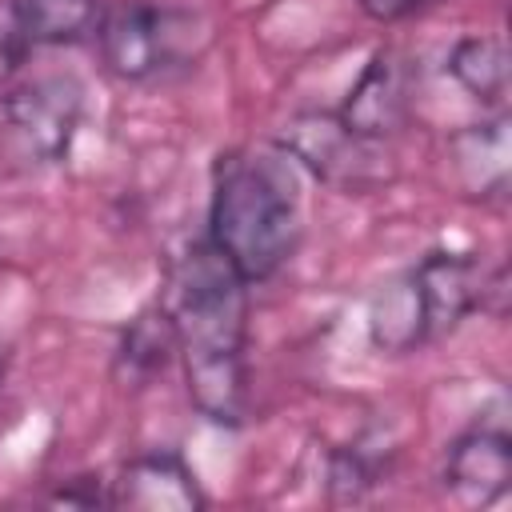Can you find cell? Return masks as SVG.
<instances>
[{
    "label": "cell",
    "instance_id": "16",
    "mask_svg": "<svg viewBox=\"0 0 512 512\" xmlns=\"http://www.w3.org/2000/svg\"><path fill=\"white\" fill-rule=\"evenodd\" d=\"M28 52H32V48H28V40L20 36L12 8L4 4V8H0V84L20 72V64L28 60Z\"/></svg>",
    "mask_w": 512,
    "mask_h": 512
},
{
    "label": "cell",
    "instance_id": "6",
    "mask_svg": "<svg viewBox=\"0 0 512 512\" xmlns=\"http://www.w3.org/2000/svg\"><path fill=\"white\" fill-rule=\"evenodd\" d=\"M108 504L132 512H200L208 508V492L176 448H148L108 480Z\"/></svg>",
    "mask_w": 512,
    "mask_h": 512
},
{
    "label": "cell",
    "instance_id": "8",
    "mask_svg": "<svg viewBox=\"0 0 512 512\" xmlns=\"http://www.w3.org/2000/svg\"><path fill=\"white\" fill-rule=\"evenodd\" d=\"M348 132H356L360 140H388L392 132H400L404 116H408V68L392 48H376L368 56V64L360 68V76L352 80L340 112Z\"/></svg>",
    "mask_w": 512,
    "mask_h": 512
},
{
    "label": "cell",
    "instance_id": "17",
    "mask_svg": "<svg viewBox=\"0 0 512 512\" xmlns=\"http://www.w3.org/2000/svg\"><path fill=\"white\" fill-rule=\"evenodd\" d=\"M356 4L376 24H400V20H412V16L428 12V8H436L440 0H356Z\"/></svg>",
    "mask_w": 512,
    "mask_h": 512
},
{
    "label": "cell",
    "instance_id": "9",
    "mask_svg": "<svg viewBox=\"0 0 512 512\" xmlns=\"http://www.w3.org/2000/svg\"><path fill=\"white\" fill-rule=\"evenodd\" d=\"M440 480L468 504H496L512 484V440L504 428L472 424L448 448L440 464Z\"/></svg>",
    "mask_w": 512,
    "mask_h": 512
},
{
    "label": "cell",
    "instance_id": "18",
    "mask_svg": "<svg viewBox=\"0 0 512 512\" xmlns=\"http://www.w3.org/2000/svg\"><path fill=\"white\" fill-rule=\"evenodd\" d=\"M100 480V476H96ZM92 476H76V480H68L56 496H52V504H64V508H96V504H104V508H112L108 504V488H100Z\"/></svg>",
    "mask_w": 512,
    "mask_h": 512
},
{
    "label": "cell",
    "instance_id": "14",
    "mask_svg": "<svg viewBox=\"0 0 512 512\" xmlns=\"http://www.w3.org/2000/svg\"><path fill=\"white\" fill-rule=\"evenodd\" d=\"M448 76L488 108H500L508 96V48L500 36H460L448 52Z\"/></svg>",
    "mask_w": 512,
    "mask_h": 512
},
{
    "label": "cell",
    "instance_id": "5",
    "mask_svg": "<svg viewBox=\"0 0 512 512\" xmlns=\"http://www.w3.org/2000/svg\"><path fill=\"white\" fill-rule=\"evenodd\" d=\"M172 20H176V12L144 4V0H128V4L108 8L104 24L96 32V44H100L108 72L120 80H132V84L164 72L172 60V48H176Z\"/></svg>",
    "mask_w": 512,
    "mask_h": 512
},
{
    "label": "cell",
    "instance_id": "11",
    "mask_svg": "<svg viewBox=\"0 0 512 512\" xmlns=\"http://www.w3.org/2000/svg\"><path fill=\"white\" fill-rule=\"evenodd\" d=\"M28 48H72L96 40L108 0H8Z\"/></svg>",
    "mask_w": 512,
    "mask_h": 512
},
{
    "label": "cell",
    "instance_id": "19",
    "mask_svg": "<svg viewBox=\"0 0 512 512\" xmlns=\"http://www.w3.org/2000/svg\"><path fill=\"white\" fill-rule=\"evenodd\" d=\"M4 364H8V344L0 340V376H4Z\"/></svg>",
    "mask_w": 512,
    "mask_h": 512
},
{
    "label": "cell",
    "instance_id": "3",
    "mask_svg": "<svg viewBox=\"0 0 512 512\" xmlns=\"http://www.w3.org/2000/svg\"><path fill=\"white\" fill-rule=\"evenodd\" d=\"M84 116V88L76 76H36L0 88V156L20 168L60 164Z\"/></svg>",
    "mask_w": 512,
    "mask_h": 512
},
{
    "label": "cell",
    "instance_id": "10",
    "mask_svg": "<svg viewBox=\"0 0 512 512\" xmlns=\"http://www.w3.org/2000/svg\"><path fill=\"white\" fill-rule=\"evenodd\" d=\"M448 156L452 168L464 184V192L480 196V200H496L508 188V116L496 112L488 120L464 124L460 132H452L448 140Z\"/></svg>",
    "mask_w": 512,
    "mask_h": 512
},
{
    "label": "cell",
    "instance_id": "12",
    "mask_svg": "<svg viewBox=\"0 0 512 512\" xmlns=\"http://www.w3.org/2000/svg\"><path fill=\"white\" fill-rule=\"evenodd\" d=\"M368 340H372L380 352H392V356L428 344V332H424V304H420L412 268L400 272V276H388V280L372 292V300H368Z\"/></svg>",
    "mask_w": 512,
    "mask_h": 512
},
{
    "label": "cell",
    "instance_id": "15",
    "mask_svg": "<svg viewBox=\"0 0 512 512\" xmlns=\"http://www.w3.org/2000/svg\"><path fill=\"white\" fill-rule=\"evenodd\" d=\"M380 484V460L364 444H344L328 456V496L336 504H356Z\"/></svg>",
    "mask_w": 512,
    "mask_h": 512
},
{
    "label": "cell",
    "instance_id": "13",
    "mask_svg": "<svg viewBox=\"0 0 512 512\" xmlns=\"http://www.w3.org/2000/svg\"><path fill=\"white\" fill-rule=\"evenodd\" d=\"M172 360H176V328H172L164 300H156L128 320V328L116 344V372L124 384L144 388L156 376H164Z\"/></svg>",
    "mask_w": 512,
    "mask_h": 512
},
{
    "label": "cell",
    "instance_id": "7",
    "mask_svg": "<svg viewBox=\"0 0 512 512\" xmlns=\"http://www.w3.org/2000/svg\"><path fill=\"white\" fill-rule=\"evenodd\" d=\"M420 304H424V332L428 340L448 336L460 320L472 312H484V292H488V268L480 264L476 252H456V248H432L416 268H412Z\"/></svg>",
    "mask_w": 512,
    "mask_h": 512
},
{
    "label": "cell",
    "instance_id": "4",
    "mask_svg": "<svg viewBox=\"0 0 512 512\" xmlns=\"http://www.w3.org/2000/svg\"><path fill=\"white\" fill-rule=\"evenodd\" d=\"M276 144L288 160L308 168L316 180L344 184V188H364L368 180H376L372 140H360L356 132H348L336 112H296L284 124Z\"/></svg>",
    "mask_w": 512,
    "mask_h": 512
},
{
    "label": "cell",
    "instance_id": "1",
    "mask_svg": "<svg viewBox=\"0 0 512 512\" xmlns=\"http://www.w3.org/2000/svg\"><path fill=\"white\" fill-rule=\"evenodd\" d=\"M248 280L196 240L168 276L164 308L176 328L188 400L212 424L240 428L248 416Z\"/></svg>",
    "mask_w": 512,
    "mask_h": 512
},
{
    "label": "cell",
    "instance_id": "2",
    "mask_svg": "<svg viewBox=\"0 0 512 512\" xmlns=\"http://www.w3.org/2000/svg\"><path fill=\"white\" fill-rule=\"evenodd\" d=\"M204 240L248 284L276 276L300 240V200L288 164L256 152H224L212 168Z\"/></svg>",
    "mask_w": 512,
    "mask_h": 512
}]
</instances>
